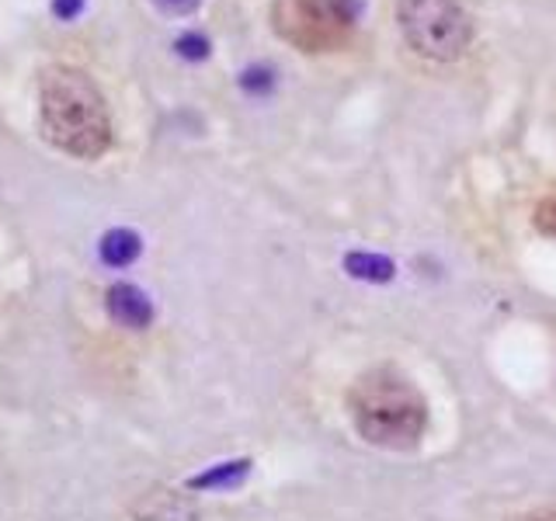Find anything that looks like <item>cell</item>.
<instances>
[{"label": "cell", "instance_id": "9", "mask_svg": "<svg viewBox=\"0 0 556 521\" xmlns=\"http://www.w3.org/2000/svg\"><path fill=\"white\" fill-rule=\"evenodd\" d=\"M178 52H181V56H188V60H205L208 56V42L202 39V35H181Z\"/></svg>", "mask_w": 556, "mask_h": 521}, {"label": "cell", "instance_id": "6", "mask_svg": "<svg viewBox=\"0 0 556 521\" xmlns=\"http://www.w3.org/2000/svg\"><path fill=\"white\" fill-rule=\"evenodd\" d=\"M132 521H199V514L178 491H150L136 500Z\"/></svg>", "mask_w": 556, "mask_h": 521}, {"label": "cell", "instance_id": "7", "mask_svg": "<svg viewBox=\"0 0 556 521\" xmlns=\"http://www.w3.org/2000/svg\"><path fill=\"white\" fill-rule=\"evenodd\" d=\"M139 251H143V243H139V237L132 230H112V233L101 237V260L112 268L132 265V260L139 257Z\"/></svg>", "mask_w": 556, "mask_h": 521}, {"label": "cell", "instance_id": "12", "mask_svg": "<svg viewBox=\"0 0 556 521\" xmlns=\"http://www.w3.org/2000/svg\"><path fill=\"white\" fill-rule=\"evenodd\" d=\"M515 521H556V508H535L529 514H518Z\"/></svg>", "mask_w": 556, "mask_h": 521}, {"label": "cell", "instance_id": "3", "mask_svg": "<svg viewBox=\"0 0 556 521\" xmlns=\"http://www.w3.org/2000/svg\"><path fill=\"white\" fill-rule=\"evenodd\" d=\"M358 22L355 0H275L271 28L300 52H334L352 39Z\"/></svg>", "mask_w": 556, "mask_h": 521}, {"label": "cell", "instance_id": "1", "mask_svg": "<svg viewBox=\"0 0 556 521\" xmlns=\"http://www.w3.org/2000/svg\"><path fill=\"white\" fill-rule=\"evenodd\" d=\"M39 122L49 143L77 161H98L115 139L109 101L77 66H49L42 74Z\"/></svg>", "mask_w": 556, "mask_h": 521}, {"label": "cell", "instance_id": "2", "mask_svg": "<svg viewBox=\"0 0 556 521\" xmlns=\"http://www.w3.org/2000/svg\"><path fill=\"white\" fill-rule=\"evenodd\" d=\"M348 414L365 442L387 452L417 448L428 431V399L393 365L362 372L348 390Z\"/></svg>", "mask_w": 556, "mask_h": 521}, {"label": "cell", "instance_id": "10", "mask_svg": "<svg viewBox=\"0 0 556 521\" xmlns=\"http://www.w3.org/2000/svg\"><path fill=\"white\" fill-rule=\"evenodd\" d=\"M156 11L174 14V17H185V14H195L202 0H153Z\"/></svg>", "mask_w": 556, "mask_h": 521}, {"label": "cell", "instance_id": "5", "mask_svg": "<svg viewBox=\"0 0 556 521\" xmlns=\"http://www.w3.org/2000/svg\"><path fill=\"white\" fill-rule=\"evenodd\" d=\"M109 317L129 330H143L153 320V306L147 300L143 289H136L129 282H118L109 289Z\"/></svg>", "mask_w": 556, "mask_h": 521}, {"label": "cell", "instance_id": "4", "mask_svg": "<svg viewBox=\"0 0 556 521\" xmlns=\"http://www.w3.org/2000/svg\"><path fill=\"white\" fill-rule=\"evenodd\" d=\"M396 25L414 52L439 63L459 60L473 39V22L459 0H396Z\"/></svg>", "mask_w": 556, "mask_h": 521}, {"label": "cell", "instance_id": "8", "mask_svg": "<svg viewBox=\"0 0 556 521\" xmlns=\"http://www.w3.org/2000/svg\"><path fill=\"white\" fill-rule=\"evenodd\" d=\"M532 223H535L539 233H546L549 240H556V195H549V199H543L535 205Z\"/></svg>", "mask_w": 556, "mask_h": 521}, {"label": "cell", "instance_id": "11", "mask_svg": "<svg viewBox=\"0 0 556 521\" xmlns=\"http://www.w3.org/2000/svg\"><path fill=\"white\" fill-rule=\"evenodd\" d=\"M80 11H84V0H52V14L63 17V22H74Z\"/></svg>", "mask_w": 556, "mask_h": 521}]
</instances>
